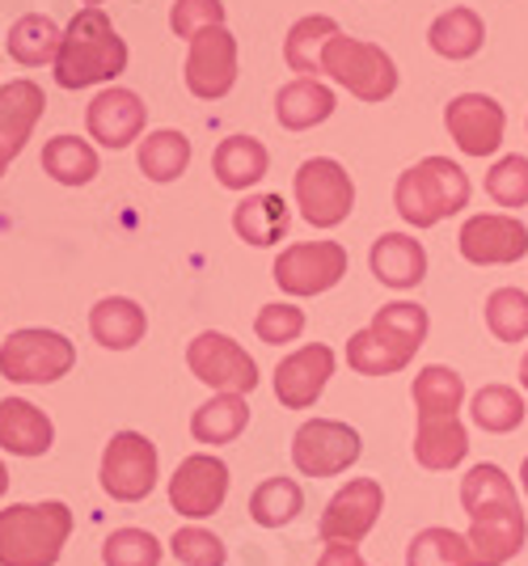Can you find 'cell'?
<instances>
[{
	"label": "cell",
	"mask_w": 528,
	"mask_h": 566,
	"mask_svg": "<svg viewBox=\"0 0 528 566\" xmlns=\"http://www.w3.org/2000/svg\"><path fill=\"white\" fill-rule=\"evenodd\" d=\"M127 69V43L119 39L115 22L102 9H81L68 30L64 43L55 55V81L64 90H89L102 81H115Z\"/></svg>",
	"instance_id": "cell-1"
},
{
	"label": "cell",
	"mask_w": 528,
	"mask_h": 566,
	"mask_svg": "<svg viewBox=\"0 0 528 566\" xmlns=\"http://www.w3.org/2000/svg\"><path fill=\"white\" fill-rule=\"evenodd\" d=\"M73 537V507L47 503H9L0 512V566H55Z\"/></svg>",
	"instance_id": "cell-2"
},
{
	"label": "cell",
	"mask_w": 528,
	"mask_h": 566,
	"mask_svg": "<svg viewBox=\"0 0 528 566\" xmlns=\"http://www.w3.org/2000/svg\"><path fill=\"white\" fill-rule=\"evenodd\" d=\"M393 203L410 229H435L440 220H448L469 203V178L448 157H423L398 178Z\"/></svg>",
	"instance_id": "cell-3"
},
{
	"label": "cell",
	"mask_w": 528,
	"mask_h": 566,
	"mask_svg": "<svg viewBox=\"0 0 528 566\" xmlns=\"http://www.w3.org/2000/svg\"><path fill=\"white\" fill-rule=\"evenodd\" d=\"M73 364L76 347L60 331H13L0 343V377L18 385H55Z\"/></svg>",
	"instance_id": "cell-4"
},
{
	"label": "cell",
	"mask_w": 528,
	"mask_h": 566,
	"mask_svg": "<svg viewBox=\"0 0 528 566\" xmlns=\"http://www.w3.org/2000/svg\"><path fill=\"white\" fill-rule=\"evenodd\" d=\"M321 72H330L338 85L360 102H384L398 90V64L389 60V51H381L377 43H363V39H351V34H338L326 48Z\"/></svg>",
	"instance_id": "cell-5"
},
{
	"label": "cell",
	"mask_w": 528,
	"mask_h": 566,
	"mask_svg": "<svg viewBox=\"0 0 528 566\" xmlns=\"http://www.w3.org/2000/svg\"><path fill=\"white\" fill-rule=\"evenodd\" d=\"M102 491L115 499V503H140L152 495L157 478H161V457L157 444L140 436V431H119L110 436V444L102 452Z\"/></svg>",
	"instance_id": "cell-6"
},
{
	"label": "cell",
	"mask_w": 528,
	"mask_h": 566,
	"mask_svg": "<svg viewBox=\"0 0 528 566\" xmlns=\"http://www.w3.org/2000/svg\"><path fill=\"white\" fill-rule=\"evenodd\" d=\"M187 368L194 373V380H203L217 394H254L258 389V364L254 355L241 347L237 338L220 331H203L199 338H191L187 347Z\"/></svg>",
	"instance_id": "cell-7"
},
{
	"label": "cell",
	"mask_w": 528,
	"mask_h": 566,
	"mask_svg": "<svg viewBox=\"0 0 528 566\" xmlns=\"http://www.w3.org/2000/svg\"><path fill=\"white\" fill-rule=\"evenodd\" d=\"M296 203L313 229H338L356 208V182L335 157H313L296 169Z\"/></svg>",
	"instance_id": "cell-8"
},
{
	"label": "cell",
	"mask_w": 528,
	"mask_h": 566,
	"mask_svg": "<svg viewBox=\"0 0 528 566\" xmlns=\"http://www.w3.org/2000/svg\"><path fill=\"white\" fill-rule=\"evenodd\" d=\"M360 431L338 419H309L292 436V461L305 478H338L360 461Z\"/></svg>",
	"instance_id": "cell-9"
},
{
	"label": "cell",
	"mask_w": 528,
	"mask_h": 566,
	"mask_svg": "<svg viewBox=\"0 0 528 566\" xmlns=\"http://www.w3.org/2000/svg\"><path fill=\"white\" fill-rule=\"evenodd\" d=\"M271 275L288 296H321L347 275V250L338 241H300L275 259Z\"/></svg>",
	"instance_id": "cell-10"
},
{
	"label": "cell",
	"mask_w": 528,
	"mask_h": 566,
	"mask_svg": "<svg viewBox=\"0 0 528 566\" xmlns=\"http://www.w3.org/2000/svg\"><path fill=\"white\" fill-rule=\"evenodd\" d=\"M384 512V491L377 478H351L321 512V542L326 545H360Z\"/></svg>",
	"instance_id": "cell-11"
},
{
	"label": "cell",
	"mask_w": 528,
	"mask_h": 566,
	"mask_svg": "<svg viewBox=\"0 0 528 566\" xmlns=\"http://www.w3.org/2000/svg\"><path fill=\"white\" fill-rule=\"evenodd\" d=\"M229 499V465L212 452H191L187 461H178V470L169 478V503L173 512L187 520H203L220 512Z\"/></svg>",
	"instance_id": "cell-12"
},
{
	"label": "cell",
	"mask_w": 528,
	"mask_h": 566,
	"mask_svg": "<svg viewBox=\"0 0 528 566\" xmlns=\"http://www.w3.org/2000/svg\"><path fill=\"white\" fill-rule=\"evenodd\" d=\"M237 85V39L212 25L191 39V55H187V90L203 102H217Z\"/></svg>",
	"instance_id": "cell-13"
},
{
	"label": "cell",
	"mask_w": 528,
	"mask_h": 566,
	"mask_svg": "<svg viewBox=\"0 0 528 566\" xmlns=\"http://www.w3.org/2000/svg\"><path fill=\"white\" fill-rule=\"evenodd\" d=\"M444 127H448V136H453L456 148H461L465 157H490V153H499V144H504L507 115L495 97L461 94L448 102Z\"/></svg>",
	"instance_id": "cell-14"
},
{
	"label": "cell",
	"mask_w": 528,
	"mask_h": 566,
	"mask_svg": "<svg viewBox=\"0 0 528 566\" xmlns=\"http://www.w3.org/2000/svg\"><path fill=\"white\" fill-rule=\"evenodd\" d=\"M456 245H461V259L474 266H507L528 254V229L516 216H469Z\"/></svg>",
	"instance_id": "cell-15"
},
{
	"label": "cell",
	"mask_w": 528,
	"mask_h": 566,
	"mask_svg": "<svg viewBox=\"0 0 528 566\" xmlns=\"http://www.w3.org/2000/svg\"><path fill=\"white\" fill-rule=\"evenodd\" d=\"M335 352L326 343H309L300 352H292L288 359H279L275 368V398L284 410H309L313 401L321 398L326 380L335 377Z\"/></svg>",
	"instance_id": "cell-16"
},
{
	"label": "cell",
	"mask_w": 528,
	"mask_h": 566,
	"mask_svg": "<svg viewBox=\"0 0 528 566\" xmlns=\"http://www.w3.org/2000/svg\"><path fill=\"white\" fill-rule=\"evenodd\" d=\"M525 537H528V520L520 503H516V507H490V512H482V516L469 520V533H465V542H469V563L474 566L511 563V558L525 549Z\"/></svg>",
	"instance_id": "cell-17"
},
{
	"label": "cell",
	"mask_w": 528,
	"mask_h": 566,
	"mask_svg": "<svg viewBox=\"0 0 528 566\" xmlns=\"http://www.w3.org/2000/svg\"><path fill=\"white\" fill-rule=\"evenodd\" d=\"M148 106L131 90H102L85 111V127L102 148H127L131 140L145 136Z\"/></svg>",
	"instance_id": "cell-18"
},
{
	"label": "cell",
	"mask_w": 528,
	"mask_h": 566,
	"mask_svg": "<svg viewBox=\"0 0 528 566\" xmlns=\"http://www.w3.org/2000/svg\"><path fill=\"white\" fill-rule=\"evenodd\" d=\"M43 111H47V97L34 81H9L0 90V174L34 136Z\"/></svg>",
	"instance_id": "cell-19"
},
{
	"label": "cell",
	"mask_w": 528,
	"mask_h": 566,
	"mask_svg": "<svg viewBox=\"0 0 528 566\" xmlns=\"http://www.w3.org/2000/svg\"><path fill=\"white\" fill-rule=\"evenodd\" d=\"M469 452V436L456 415H444V410H419V431H414V461L423 470L444 473L456 470Z\"/></svg>",
	"instance_id": "cell-20"
},
{
	"label": "cell",
	"mask_w": 528,
	"mask_h": 566,
	"mask_svg": "<svg viewBox=\"0 0 528 566\" xmlns=\"http://www.w3.org/2000/svg\"><path fill=\"white\" fill-rule=\"evenodd\" d=\"M368 266H372V275L384 287L406 292V287H419L423 275H427V250H423V241H414L410 233H381L372 241Z\"/></svg>",
	"instance_id": "cell-21"
},
{
	"label": "cell",
	"mask_w": 528,
	"mask_h": 566,
	"mask_svg": "<svg viewBox=\"0 0 528 566\" xmlns=\"http://www.w3.org/2000/svg\"><path fill=\"white\" fill-rule=\"evenodd\" d=\"M55 444V427L51 419L25 398L0 401V449L13 457H43Z\"/></svg>",
	"instance_id": "cell-22"
},
{
	"label": "cell",
	"mask_w": 528,
	"mask_h": 566,
	"mask_svg": "<svg viewBox=\"0 0 528 566\" xmlns=\"http://www.w3.org/2000/svg\"><path fill=\"white\" fill-rule=\"evenodd\" d=\"M89 334H94L106 352H131L136 343H145L148 317L136 301H127V296H106V301H97L94 313H89Z\"/></svg>",
	"instance_id": "cell-23"
},
{
	"label": "cell",
	"mask_w": 528,
	"mask_h": 566,
	"mask_svg": "<svg viewBox=\"0 0 528 566\" xmlns=\"http://www.w3.org/2000/svg\"><path fill=\"white\" fill-rule=\"evenodd\" d=\"M335 90H326L321 81H313V76H296L292 85H284L279 94H275V118H279V127H288V132H309L317 123H326V118L335 115Z\"/></svg>",
	"instance_id": "cell-24"
},
{
	"label": "cell",
	"mask_w": 528,
	"mask_h": 566,
	"mask_svg": "<svg viewBox=\"0 0 528 566\" xmlns=\"http://www.w3.org/2000/svg\"><path fill=\"white\" fill-rule=\"evenodd\" d=\"M266 166H271V157H266L263 140H254V136H229V140H220L217 153H212L217 182L229 190L258 187L266 178Z\"/></svg>",
	"instance_id": "cell-25"
},
{
	"label": "cell",
	"mask_w": 528,
	"mask_h": 566,
	"mask_svg": "<svg viewBox=\"0 0 528 566\" xmlns=\"http://www.w3.org/2000/svg\"><path fill=\"white\" fill-rule=\"evenodd\" d=\"M233 229L250 245H275L292 229V212L284 195H250L233 208Z\"/></svg>",
	"instance_id": "cell-26"
},
{
	"label": "cell",
	"mask_w": 528,
	"mask_h": 566,
	"mask_svg": "<svg viewBox=\"0 0 528 566\" xmlns=\"http://www.w3.org/2000/svg\"><path fill=\"white\" fill-rule=\"evenodd\" d=\"M60 43H64V30L51 22L47 13H25V18H18V22L9 25V39H4L9 55H13L22 69L55 64Z\"/></svg>",
	"instance_id": "cell-27"
},
{
	"label": "cell",
	"mask_w": 528,
	"mask_h": 566,
	"mask_svg": "<svg viewBox=\"0 0 528 566\" xmlns=\"http://www.w3.org/2000/svg\"><path fill=\"white\" fill-rule=\"evenodd\" d=\"M250 427V401L241 394H217L191 415V436L199 444H233L241 431Z\"/></svg>",
	"instance_id": "cell-28"
},
{
	"label": "cell",
	"mask_w": 528,
	"mask_h": 566,
	"mask_svg": "<svg viewBox=\"0 0 528 566\" xmlns=\"http://www.w3.org/2000/svg\"><path fill=\"white\" fill-rule=\"evenodd\" d=\"M338 34H342L338 22L335 18H326V13L300 18V22L288 30V43H284V60H288V69L317 81V72H321V55H326V48L335 43Z\"/></svg>",
	"instance_id": "cell-29"
},
{
	"label": "cell",
	"mask_w": 528,
	"mask_h": 566,
	"mask_svg": "<svg viewBox=\"0 0 528 566\" xmlns=\"http://www.w3.org/2000/svg\"><path fill=\"white\" fill-rule=\"evenodd\" d=\"M427 39H432L435 55H444V60H469V55H478L482 43H486V25H482V18L474 9L456 4V9L435 18Z\"/></svg>",
	"instance_id": "cell-30"
},
{
	"label": "cell",
	"mask_w": 528,
	"mask_h": 566,
	"mask_svg": "<svg viewBox=\"0 0 528 566\" xmlns=\"http://www.w3.org/2000/svg\"><path fill=\"white\" fill-rule=\"evenodd\" d=\"M305 512V491L296 478H266L250 495V520L258 528H284Z\"/></svg>",
	"instance_id": "cell-31"
},
{
	"label": "cell",
	"mask_w": 528,
	"mask_h": 566,
	"mask_svg": "<svg viewBox=\"0 0 528 566\" xmlns=\"http://www.w3.org/2000/svg\"><path fill=\"white\" fill-rule=\"evenodd\" d=\"M187 166H191V140L182 132L161 127V132L145 136V144H140V174L148 182H173V178L187 174Z\"/></svg>",
	"instance_id": "cell-32"
},
{
	"label": "cell",
	"mask_w": 528,
	"mask_h": 566,
	"mask_svg": "<svg viewBox=\"0 0 528 566\" xmlns=\"http://www.w3.org/2000/svg\"><path fill=\"white\" fill-rule=\"evenodd\" d=\"M43 169L64 187H85L97 178V153L89 140L76 136H55L43 144Z\"/></svg>",
	"instance_id": "cell-33"
},
{
	"label": "cell",
	"mask_w": 528,
	"mask_h": 566,
	"mask_svg": "<svg viewBox=\"0 0 528 566\" xmlns=\"http://www.w3.org/2000/svg\"><path fill=\"white\" fill-rule=\"evenodd\" d=\"M414 355L402 352V347H393L384 334H377L372 326L360 334H351L347 338V364L360 373V377H393V373H402Z\"/></svg>",
	"instance_id": "cell-34"
},
{
	"label": "cell",
	"mask_w": 528,
	"mask_h": 566,
	"mask_svg": "<svg viewBox=\"0 0 528 566\" xmlns=\"http://www.w3.org/2000/svg\"><path fill=\"white\" fill-rule=\"evenodd\" d=\"M516 486L499 465H474L461 478V507L469 512V520L490 512V507H516Z\"/></svg>",
	"instance_id": "cell-35"
},
{
	"label": "cell",
	"mask_w": 528,
	"mask_h": 566,
	"mask_svg": "<svg viewBox=\"0 0 528 566\" xmlns=\"http://www.w3.org/2000/svg\"><path fill=\"white\" fill-rule=\"evenodd\" d=\"M469 415L482 431L490 436H507L525 423V398L511 389V385H482L474 401H469Z\"/></svg>",
	"instance_id": "cell-36"
},
{
	"label": "cell",
	"mask_w": 528,
	"mask_h": 566,
	"mask_svg": "<svg viewBox=\"0 0 528 566\" xmlns=\"http://www.w3.org/2000/svg\"><path fill=\"white\" fill-rule=\"evenodd\" d=\"M372 331L384 334L393 347H402V352L414 355L427 343L432 317H427V308L414 305V301H393V305H381V313L372 317Z\"/></svg>",
	"instance_id": "cell-37"
},
{
	"label": "cell",
	"mask_w": 528,
	"mask_h": 566,
	"mask_svg": "<svg viewBox=\"0 0 528 566\" xmlns=\"http://www.w3.org/2000/svg\"><path fill=\"white\" fill-rule=\"evenodd\" d=\"M406 566H474L469 542L453 528H423L406 545Z\"/></svg>",
	"instance_id": "cell-38"
},
{
	"label": "cell",
	"mask_w": 528,
	"mask_h": 566,
	"mask_svg": "<svg viewBox=\"0 0 528 566\" xmlns=\"http://www.w3.org/2000/svg\"><path fill=\"white\" fill-rule=\"evenodd\" d=\"M414 410H444V415H456L461 401H465V380L461 373L444 368V364H427L419 377H414Z\"/></svg>",
	"instance_id": "cell-39"
},
{
	"label": "cell",
	"mask_w": 528,
	"mask_h": 566,
	"mask_svg": "<svg viewBox=\"0 0 528 566\" xmlns=\"http://www.w3.org/2000/svg\"><path fill=\"white\" fill-rule=\"evenodd\" d=\"M486 326L499 343H525L528 338V292L499 287L486 301Z\"/></svg>",
	"instance_id": "cell-40"
},
{
	"label": "cell",
	"mask_w": 528,
	"mask_h": 566,
	"mask_svg": "<svg viewBox=\"0 0 528 566\" xmlns=\"http://www.w3.org/2000/svg\"><path fill=\"white\" fill-rule=\"evenodd\" d=\"M106 566H161V542L145 528H115L102 545Z\"/></svg>",
	"instance_id": "cell-41"
},
{
	"label": "cell",
	"mask_w": 528,
	"mask_h": 566,
	"mask_svg": "<svg viewBox=\"0 0 528 566\" xmlns=\"http://www.w3.org/2000/svg\"><path fill=\"white\" fill-rule=\"evenodd\" d=\"M486 195L499 208H528V157L511 153L504 161H495V169L486 174Z\"/></svg>",
	"instance_id": "cell-42"
},
{
	"label": "cell",
	"mask_w": 528,
	"mask_h": 566,
	"mask_svg": "<svg viewBox=\"0 0 528 566\" xmlns=\"http://www.w3.org/2000/svg\"><path fill=\"white\" fill-rule=\"evenodd\" d=\"M169 554L182 566H224L229 549L220 542L212 528H199V524H187L169 537Z\"/></svg>",
	"instance_id": "cell-43"
},
{
	"label": "cell",
	"mask_w": 528,
	"mask_h": 566,
	"mask_svg": "<svg viewBox=\"0 0 528 566\" xmlns=\"http://www.w3.org/2000/svg\"><path fill=\"white\" fill-rule=\"evenodd\" d=\"M254 334L271 343V347H284V343H296L305 334V308L288 305V301H275V305H263L258 317H254Z\"/></svg>",
	"instance_id": "cell-44"
},
{
	"label": "cell",
	"mask_w": 528,
	"mask_h": 566,
	"mask_svg": "<svg viewBox=\"0 0 528 566\" xmlns=\"http://www.w3.org/2000/svg\"><path fill=\"white\" fill-rule=\"evenodd\" d=\"M169 25H173L178 39H194L212 25H224V4L220 0H173Z\"/></svg>",
	"instance_id": "cell-45"
},
{
	"label": "cell",
	"mask_w": 528,
	"mask_h": 566,
	"mask_svg": "<svg viewBox=\"0 0 528 566\" xmlns=\"http://www.w3.org/2000/svg\"><path fill=\"white\" fill-rule=\"evenodd\" d=\"M317 566H368V563L360 558L356 545H326L321 558H317Z\"/></svg>",
	"instance_id": "cell-46"
},
{
	"label": "cell",
	"mask_w": 528,
	"mask_h": 566,
	"mask_svg": "<svg viewBox=\"0 0 528 566\" xmlns=\"http://www.w3.org/2000/svg\"><path fill=\"white\" fill-rule=\"evenodd\" d=\"M4 491H9V470H4V461H0V499H4Z\"/></svg>",
	"instance_id": "cell-47"
},
{
	"label": "cell",
	"mask_w": 528,
	"mask_h": 566,
	"mask_svg": "<svg viewBox=\"0 0 528 566\" xmlns=\"http://www.w3.org/2000/svg\"><path fill=\"white\" fill-rule=\"evenodd\" d=\"M520 385H525V394H528V355H525V364H520Z\"/></svg>",
	"instance_id": "cell-48"
},
{
	"label": "cell",
	"mask_w": 528,
	"mask_h": 566,
	"mask_svg": "<svg viewBox=\"0 0 528 566\" xmlns=\"http://www.w3.org/2000/svg\"><path fill=\"white\" fill-rule=\"evenodd\" d=\"M520 486H525V495H528V457H525V465H520Z\"/></svg>",
	"instance_id": "cell-49"
},
{
	"label": "cell",
	"mask_w": 528,
	"mask_h": 566,
	"mask_svg": "<svg viewBox=\"0 0 528 566\" xmlns=\"http://www.w3.org/2000/svg\"><path fill=\"white\" fill-rule=\"evenodd\" d=\"M85 4H89V9H97V4H102V0H85Z\"/></svg>",
	"instance_id": "cell-50"
}]
</instances>
